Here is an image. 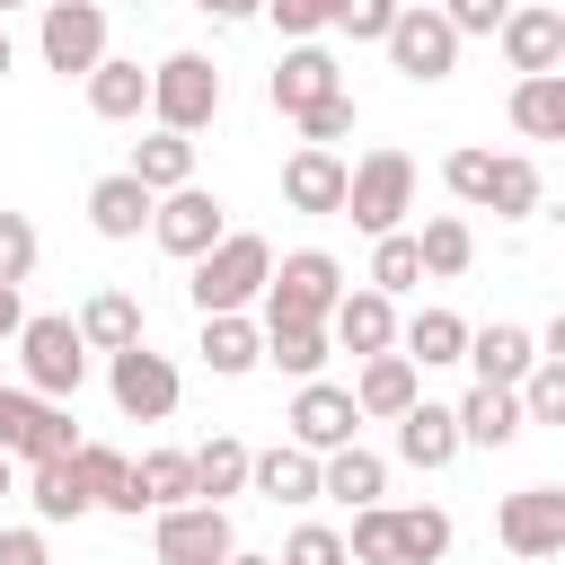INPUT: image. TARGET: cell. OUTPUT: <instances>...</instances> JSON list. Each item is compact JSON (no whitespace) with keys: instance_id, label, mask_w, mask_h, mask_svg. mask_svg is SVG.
Instances as JSON below:
<instances>
[{"instance_id":"obj_28","label":"cell","mask_w":565,"mask_h":565,"mask_svg":"<svg viewBox=\"0 0 565 565\" xmlns=\"http://www.w3.org/2000/svg\"><path fill=\"white\" fill-rule=\"evenodd\" d=\"M150 194H177V185H194V132H168V124H150L141 141H132V159H124Z\"/></svg>"},{"instance_id":"obj_36","label":"cell","mask_w":565,"mask_h":565,"mask_svg":"<svg viewBox=\"0 0 565 565\" xmlns=\"http://www.w3.org/2000/svg\"><path fill=\"white\" fill-rule=\"evenodd\" d=\"M362 282H371V291H388V300H397V291H415V282H424L415 230H380V238H371V274H362Z\"/></svg>"},{"instance_id":"obj_23","label":"cell","mask_w":565,"mask_h":565,"mask_svg":"<svg viewBox=\"0 0 565 565\" xmlns=\"http://www.w3.org/2000/svg\"><path fill=\"white\" fill-rule=\"evenodd\" d=\"M150 203H159V194H150L132 168H115V177L88 185V230H97V238H141V230H150Z\"/></svg>"},{"instance_id":"obj_12","label":"cell","mask_w":565,"mask_h":565,"mask_svg":"<svg viewBox=\"0 0 565 565\" xmlns=\"http://www.w3.org/2000/svg\"><path fill=\"white\" fill-rule=\"evenodd\" d=\"M494 44H503V62L530 79V71H565V9H547V0H512L503 9V26H494Z\"/></svg>"},{"instance_id":"obj_20","label":"cell","mask_w":565,"mask_h":565,"mask_svg":"<svg viewBox=\"0 0 565 565\" xmlns=\"http://www.w3.org/2000/svg\"><path fill=\"white\" fill-rule=\"evenodd\" d=\"M247 494H265V503H318V450H300V441H274V450H247Z\"/></svg>"},{"instance_id":"obj_41","label":"cell","mask_w":565,"mask_h":565,"mask_svg":"<svg viewBox=\"0 0 565 565\" xmlns=\"http://www.w3.org/2000/svg\"><path fill=\"white\" fill-rule=\"evenodd\" d=\"M300 124V141H318V150H335L344 132H353V88H335V97H318L309 115H291Z\"/></svg>"},{"instance_id":"obj_44","label":"cell","mask_w":565,"mask_h":565,"mask_svg":"<svg viewBox=\"0 0 565 565\" xmlns=\"http://www.w3.org/2000/svg\"><path fill=\"white\" fill-rule=\"evenodd\" d=\"M265 18L291 35V44H309V35H327V18H335V0H265Z\"/></svg>"},{"instance_id":"obj_4","label":"cell","mask_w":565,"mask_h":565,"mask_svg":"<svg viewBox=\"0 0 565 565\" xmlns=\"http://www.w3.org/2000/svg\"><path fill=\"white\" fill-rule=\"evenodd\" d=\"M212 115H221V62H212V53H168V62H150V124L203 132Z\"/></svg>"},{"instance_id":"obj_8","label":"cell","mask_w":565,"mask_h":565,"mask_svg":"<svg viewBox=\"0 0 565 565\" xmlns=\"http://www.w3.org/2000/svg\"><path fill=\"white\" fill-rule=\"evenodd\" d=\"M335 291H344V265L327 256V247H291L274 274H265V318H309V327H327V309H335Z\"/></svg>"},{"instance_id":"obj_5","label":"cell","mask_w":565,"mask_h":565,"mask_svg":"<svg viewBox=\"0 0 565 565\" xmlns=\"http://www.w3.org/2000/svg\"><path fill=\"white\" fill-rule=\"evenodd\" d=\"M106 397H115V415H132V424H168L177 397H185V380H177V362L150 353V335H141V344L106 353Z\"/></svg>"},{"instance_id":"obj_14","label":"cell","mask_w":565,"mask_h":565,"mask_svg":"<svg viewBox=\"0 0 565 565\" xmlns=\"http://www.w3.org/2000/svg\"><path fill=\"white\" fill-rule=\"evenodd\" d=\"M327 344L353 353V362H362V353H397V300L371 291V282H362V291H335V309H327Z\"/></svg>"},{"instance_id":"obj_27","label":"cell","mask_w":565,"mask_h":565,"mask_svg":"<svg viewBox=\"0 0 565 565\" xmlns=\"http://www.w3.org/2000/svg\"><path fill=\"white\" fill-rule=\"evenodd\" d=\"M450 539H459V530H450L441 503H406V512L388 503V565H441Z\"/></svg>"},{"instance_id":"obj_32","label":"cell","mask_w":565,"mask_h":565,"mask_svg":"<svg viewBox=\"0 0 565 565\" xmlns=\"http://www.w3.org/2000/svg\"><path fill=\"white\" fill-rule=\"evenodd\" d=\"M415 256H424V282H459V274L477 265V230H468L459 212H433V221L415 230Z\"/></svg>"},{"instance_id":"obj_37","label":"cell","mask_w":565,"mask_h":565,"mask_svg":"<svg viewBox=\"0 0 565 565\" xmlns=\"http://www.w3.org/2000/svg\"><path fill=\"white\" fill-rule=\"evenodd\" d=\"M512 397H521V415H530V424H565V362H556V353H539V362L512 380Z\"/></svg>"},{"instance_id":"obj_1","label":"cell","mask_w":565,"mask_h":565,"mask_svg":"<svg viewBox=\"0 0 565 565\" xmlns=\"http://www.w3.org/2000/svg\"><path fill=\"white\" fill-rule=\"evenodd\" d=\"M265 274H274V247H265L256 230H221V238L194 256L185 300H194V318H212V309H256Z\"/></svg>"},{"instance_id":"obj_52","label":"cell","mask_w":565,"mask_h":565,"mask_svg":"<svg viewBox=\"0 0 565 565\" xmlns=\"http://www.w3.org/2000/svg\"><path fill=\"white\" fill-rule=\"evenodd\" d=\"M397 9H433V0H397Z\"/></svg>"},{"instance_id":"obj_26","label":"cell","mask_w":565,"mask_h":565,"mask_svg":"<svg viewBox=\"0 0 565 565\" xmlns=\"http://www.w3.org/2000/svg\"><path fill=\"white\" fill-rule=\"evenodd\" d=\"M318 494H335L344 512H353V503H380V494H388V459H380V450H362V441L318 450Z\"/></svg>"},{"instance_id":"obj_33","label":"cell","mask_w":565,"mask_h":565,"mask_svg":"<svg viewBox=\"0 0 565 565\" xmlns=\"http://www.w3.org/2000/svg\"><path fill=\"white\" fill-rule=\"evenodd\" d=\"M327 327H309V318H265V362L274 371H291V380H318L327 371Z\"/></svg>"},{"instance_id":"obj_15","label":"cell","mask_w":565,"mask_h":565,"mask_svg":"<svg viewBox=\"0 0 565 565\" xmlns=\"http://www.w3.org/2000/svg\"><path fill=\"white\" fill-rule=\"evenodd\" d=\"M291 441L300 450H344L353 433H362V415H353V388H335V380H300V397H291Z\"/></svg>"},{"instance_id":"obj_35","label":"cell","mask_w":565,"mask_h":565,"mask_svg":"<svg viewBox=\"0 0 565 565\" xmlns=\"http://www.w3.org/2000/svg\"><path fill=\"white\" fill-rule=\"evenodd\" d=\"M26 503H35V521H79V512H97L71 459H26Z\"/></svg>"},{"instance_id":"obj_17","label":"cell","mask_w":565,"mask_h":565,"mask_svg":"<svg viewBox=\"0 0 565 565\" xmlns=\"http://www.w3.org/2000/svg\"><path fill=\"white\" fill-rule=\"evenodd\" d=\"M415 397H424V371L406 353H362V371H353V415L362 424H397Z\"/></svg>"},{"instance_id":"obj_11","label":"cell","mask_w":565,"mask_h":565,"mask_svg":"<svg viewBox=\"0 0 565 565\" xmlns=\"http://www.w3.org/2000/svg\"><path fill=\"white\" fill-rule=\"evenodd\" d=\"M221 230H230V203H221V194H203V185H177V194H159V203H150V238H159L177 265H194Z\"/></svg>"},{"instance_id":"obj_21","label":"cell","mask_w":565,"mask_h":565,"mask_svg":"<svg viewBox=\"0 0 565 565\" xmlns=\"http://www.w3.org/2000/svg\"><path fill=\"white\" fill-rule=\"evenodd\" d=\"M397 459H406V468H424V477H441V468L459 459V415H450V406H433V397H415V406L397 415Z\"/></svg>"},{"instance_id":"obj_51","label":"cell","mask_w":565,"mask_h":565,"mask_svg":"<svg viewBox=\"0 0 565 565\" xmlns=\"http://www.w3.org/2000/svg\"><path fill=\"white\" fill-rule=\"evenodd\" d=\"M221 565H274V556H247V547H230V556H221Z\"/></svg>"},{"instance_id":"obj_2","label":"cell","mask_w":565,"mask_h":565,"mask_svg":"<svg viewBox=\"0 0 565 565\" xmlns=\"http://www.w3.org/2000/svg\"><path fill=\"white\" fill-rule=\"evenodd\" d=\"M362 238H380V230H406V212H415V159L397 150V141H380V150H362L353 168H344V203H335Z\"/></svg>"},{"instance_id":"obj_6","label":"cell","mask_w":565,"mask_h":565,"mask_svg":"<svg viewBox=\"0 0 565 565\" xmlns=\"http://www.w3.org/2000/svg\"><path fill=\"white\" fill-rule=\"evenodd\" d=\"M44 18H35V53H44V71H62V79H88L97 62H106V9L97 0H35Z\"/></svg>"},{"instance_id":"obj_54","label":"cell","mask_w":565,"mask_h":565,"mask_svg":"<svg viewBox=\"0 0 565 565\" xmlns=\"http://www.w3.org/2000/svg\"><path fill=\"white\" fill-rule=\"evenodd\" d=\"M539 565H547V556H539Z\"/></svg>"},{"instance_id":"obj_16","label":"cell","mask_w":565,"mask_h":565,"mask_svg":"<svg viewBox=\"0 0 565 565\" xmlns=\"http://www.w3.org/2000/svg\"><path fill=\"white\" fill-rule=\"evenodd\" d=\"M168 503H194V459H185V450H141V459L124 468L115 512L141 521V512H168Z\"/></svg>"},{"instance_id":"obj_39","label":"cell","mask_w":565,"mask_h":565,"mask_svg":"<svg viewBox=\"0 0 565 565\" xmlns=\"http://www.w3.org/2000/svg\"><path fill=\"white\" fill-rule=\"evenodd\" d=\"M274 565H353L344 556V530H327V521H300L291 539H282V556Z\"/></svg>"},{"instance_id":"obj_42","label":"cell","mask_w":565,"mask_h":565,"mask_svg":"<svg viewBox=\"0 0 565 565\" xmlns=\"http://www.w3.org/2000/svg\"><path fill=\"white\" fill-rule=\"evenodd\" d=\"M35 415H44V397L0 380V450H9V459H26V433H35Z\"/></svg>"},{"instance_id":"obj_38","label":"cell","mask_w":565,"mask_h":565,"mask_svg":"<svg viewBox=\"0 0 565 565\" xmlns=\"http://www.w3.org/2000/svg\"><path fill=\"white\" fill-rule=\"evenodd\" d=\"M71 468H79L88 503H97V512H115V494H124V468H132V459H124L115 441H79V450H71Z\"/></svg>"},{"instance_id":"obj_53","label":"cell","mask_w":565,"mask_h":565,"mask_svg":"<svg viewBox=\"0 0 565 565\" xmlns=\"http://www.w3.org/2000/svg\"><path fill=\"white\" fill-rule=\"evenodd\" d=\"M9 9H26V0H0V18H9Z\"/></svg>"},{"instance_id":"obj_22","label":"cell","mask_w":565,"mask_h":565,"mask_svg":"<svg viewBox=\"0 0 565 565\" xmlns=\"http://www.w3.org/2000/svg\"><path fill=\"white\" fill-rule=\"evenodd\" d=\"M282 203L327 221V212L344 203V159H335V150H318V141H300V150L282 159Z\"/></svg>"},{"instance_id":"obj_50","label":"cell","mask_w":565,"mask_h":565,"mask_svg":"<svg viewBox=\"0 0 565 565\" xmlns=\"http://www.w3.org/2000/svg\"><path fill=\"white\" fill-rule=\"evenodd\" d=\"M0 494H18V459L9 450H0Z\"/></svg>"},{"instance_id":"obj_43","label":"cell","mask_w":565,"mask_h":565,"mask_svg":"<svg viewBox=\"0 0 565 565\" xmlns=\"http://www.w3.org/2000/svg\"><path fill=\"white\" fill-rule=\"evenodd\" d=\"M388 18H397V0H335V35H353V44H380L388 35Z\"/></svg>"},{"instance_id":"obj_18","label":"cell","mask_w":565,"mask_h":565,"mask_svg":"<svg viewBox=\"0 0 565 565\" xmlns=\"http://www.w3.org/2000/svg\"><path fill=\"white\" fill-rule=\"evenodd\" d=\"M450 415H459V450H512V441L530 433L521 397H512V388H494V380H477V388H468Z\"/></svg>"},{"instance_id":"obj_13","label":"cell","mask_w":565,"mask_h":565,"mask_svg":"<svg viewBox=\"0 0 565 565\" xmlns=\"http://www.w3.org/2000/svg\"><path fill=\"white\" fill-rule=\"evenodd\" d=\"M344 88V62L309 35V44H282V62H274V79H265V97H274V115H309L318 97H335Z\"/></svg>"},{"instance_id":"obj_45","label":"cell","mask_w":565,"mask_h":565,"mask_svg":"<svg viewBox=\"0 0 565 565\" xmlns=\"http://www.w3.org/2000/svg\"><path fill=\"white\" fill-rule=\"evenodd\" d=\"M433 9H441V18H450V35H459V44H468V35H494V26H503V9H512V0H433Z\"/></svg>"},{"instance_id":"obj_47","label":"cell","mask_w":565,"mask_h":565,"mask_svg":"<svg viewBox=\"0 0 565 565\" xmlns=\"http://www.w3.org/2000/svg\"><path fill=\"white\" fill-rule=\"evenodd\" d=\"M18 327H26V300H18V282H0V353H9Z\"/></svg>"},{"instance_id":"obj_29","label":"cell","mask_w":565,"mask_h":565,"mask_svg":"<svg viewBox=\"0 0 565 565\" xmlns=\"http://www.w3.org/2000/svg\"><path fill=\"white\" fill-rule=\"evenodd\" d=\"M71 327H79V344H88V353H124V344H141V300L106 282V291H88V300H79V318H71Z\"/></svg>"},{"instance_id":"obj_9","label":"cell","mask_w":565,"mask_h":565,"mask_svg":"<svg viewBox=\"0 0 565 565\" xmlns=\"http://www.w3.org/2000/svg\"><path fill=\"white\" fill-rule=\"evenodd\" d=\"M230 547H238L230 503H168V512H150V556L159 565H221Z\"/></svg>"},{"instance_id":"obj_34","label":"cell","mask_w":565,"mask_h":565,"mask_svg":"<svg viewBox=\"0 0 565 565\" xmlns=\"http://www.w3.org/2000/svg\"><path fill=\"white\" fill-rule=\"evenodd\" d=\"M194 459V503H230V494H247V441L238 433H212L203 450H185Z\"/></svg>"},{"instance_id":"obj_24","label":"cell","mask_w":565,"mask_h":565,"mask_svg":"<svg viewBox=\"0 0 565 565\" xmlns=\"http://www.w3.org/2000/svg\"><path fill=\"white\" fill-rule=\"evenodd\" d=\"M477 380H494V388H512L530 362H539V335L530 327H512V318H494V327H468V353H459Z\"/></svg>"},{"instance_id":"obj_49","label":"cell","mask_w":565,"mask_h":565,"mask_svg":"<svg viewBox=\"0 0 565 565\" xmlns=\"http://www.w3.org/2000/svg\"><path fill=\"white\" fill-rule=\"evenodd\" d=\"M9 71H18V44H9V26H0V79H9Z\"/></svg>"},{"instance_id":"obj_40","label":"cell","mask_w":565,"mask_h":565,"mask_svg":"<svg viewBox=\"0 0 565 565\" xmlns=\"http://www.w3.org/2000/svg\"><path fill=\"white\" fill-rule=\"evenodd\" d=\"M35 256H44L35 221H26V212H0V282H26V274H35Z\"/></svg>"},{"instance_id":"obj_48","label":"cell","mask_w":565,"mask_h":565,"mask_svg":"<svg viewBox=\"0 0 565 565\" xmlns=\"http://www.w3.org/2000/svg\"><path fill=\"white\" fill-rule=\"evenodd\" d=\"M194 9H203V18H212V26H238V18H256V9H265V0H194Z\"/></svg>"},{"instance_id":"obj_30","label":"cell","mask_w":565,"mask_h":565,"mask_svg":"<svg viewBox=\"0 0 565 565\" xmlns=\"http://www.w3.org/2000/svg\"><path fill=\"white\" fill-rule=\"evenodd\" d=\"M397 353H406L415 371H441V362L468 353V318H459V309H415V318H397Z\"/></svg>"},{"instance_id":"obj_31","label":"cell","mask_w":565,"mask_h":565,"mask_svg":"<svg viewBox=\"0 0 565 565\" xmlns=\"http://www.w3.org/2000/svg\"><path fill=\"white\" fill-rule=\"evenodd\" d=\"M512 132H530V141H565V71H530V79H512Z\"/></svg>"},{"instance_id":"obj_25","label":"cell","mask_w":565,"mask_h":565,"mask_svg":"<svg viewBox=\"0 0 565 565\" xmlns=\"http://www.w3.org/2000/svg\"><path fill=\"white\" fill-rule=\"evenodd\" d=\"M79 88H88V115H97V124H132V115H150V71L124 62V53H106Z\"/></svg>"},{"instance_id":"obj_46","label":"cell","mask_w":565,"mask_h":565,"mask_svg":"<svg viewBox=\"0 0 565 565\" xmlns=\"http://www.w3.org/2000/svg\"><path fill=\"white\" fill-rule=\"evenodd\" d=\"M0 565H53L44 530H0Z\"/></svg>"},{"instance_id":"obj_19","label":"cell","mask_w":565,"mask_h":565,"mask_svg":"<svg viewBox=\"0 0 565 565\" xmlns=\"http://www.w3.org/2000/svg\"><path fill=\"white\" fill-rule=\"evenodd\" d=\"M194 353H203V371H212V380H247V371L265 362V327H256L247 309H212V318H203V335H194Z\"/></svg>"},{"instance_id":"obj_10","label":"cell","mask_w":565,"mask_h":565,"mask_svg":"<svg viewBox=\"0 0 565 565\" xmlns=\"http://www.w3.org/2000/svg\"><path fill=\"white\" fill-rule=\"evenodd\" d=\"M494 539H503L521 565L565 556V494H556V486H521V494H503V503H494Z\"/></svg>"},{"instance_id":"obj_7","label":"cell","mask_w":565,"mask_h":565,"mask_svg":"<svg viewBox=\"0 0 565 565\" xmlns=\"http://www.w3.org/2000/svg\"><path fill=\"white\" fill-rule=\"evenodd\" d=\"M380 53H388V71L415 79V88H441V79L459 71V35H450L441 9H397L388 35H380Z\"/></svg>"},{"instance_id":"obj_3","label":"cell","mask_w":565,"mask_h":565,"mask_svg":"<svg viewBox=\"0 0 565 565\" xmlns=\"http://www.w3.org/2000/svg\"><path fill=\"white\" fill-rule=\"evenodd\" d=\"M9 353H18V388H35V397H79V380H88V344H79V327L71 318H26L18 335H9Z\"/></svg>"}]
</instances>
